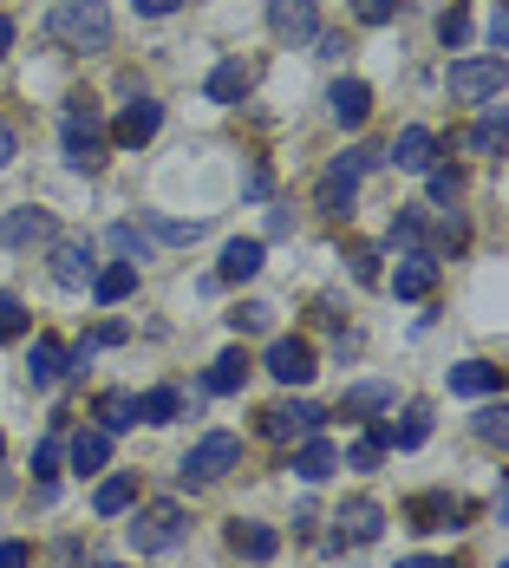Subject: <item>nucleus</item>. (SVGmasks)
<instances>
[{"instance_id": "nucleus-31", "label": "nucleus", "mask_w": 509, "mask_h": 568, "mask_svg": "<svg viewBox=\"0 0 509 568\" xmlns=\"http://www.w3.org/2000/svg\"><path fill=\"white\" fill-rule=\"evenodd\" d=\"M183 412V393L176 386H151V393L138 398V425H170Z\"/></svg>"}, {"instance_id": "nucleus-29", "label": "nucleus", "mask_w": 509, "mask_h": 568, "mask_svg": "<svg viewBox=\"0 0 509 568\" xmlns=\"http://www.w3.org/2000/svg\"><path fill=\"white\" fill-rule=\"evenodd\" d=\"M72 470H85V477H92V470H105V457H112V438H105V432H72Z\"/></svg>"}, {"instance_id": "nucleus-2", "label": "nucleus", "mask_w": 509, "mask_h": 568, "mask_svg": "<svg viewBox=\"0 0 509 568\" xmlns=\"http://www.w3.org/2000/svg\"><path fill=\"white\" fill-rule=\"evenodd\" d=\"M65 164L85 171V176L105 164V118L92 112V105H72L65 112Z\"/></svg>"}, {"instance_id": "nucleus-41", "label": "nucleus", "mask_w": 509, "mask_h": 568, "mask_svg": "<svg viewBox=\"0 0 509 568\" xmlns=\"http://www.w3.org/2000/svg\"><path fill=\"white\" fill-rule=\"evenodd\" d=\"M379 457H386V445H373V438H359V445L346 452V470H379Z\"/></svg>"}, {"instance_id": "nucleus-33", "label": "nucleus", "mask_w": 509, "mask_h": 568, "mask_svg": "<svg viewBox=\"0 0 509 568\" xmlns=\"http://www.w3.org/2000/svg\"><path fill=\"white\" fill-rule=\"evenodd\" d=\"M228 327H235V334H268V327H275V307H268V301H242V307L228 314Z\"/></svg>"}, {"instance_id": "nucleus-9", "label": "nucleus", "mask_w": 509, "mask_h": 568, "mask_svg": "<svg viewBox=\"0 0 509 568\" xmlns=\"http://www.w3.org/2000/svg\"><path fill=\"white\" fill-rule=\"evenodd\" d=\"M47 248H53V282L59 287H92V275H99L92 242H79V235H53Z\"/></svg>"}, {"instance_id": "nucleus-26", "label": "nucleus", "mask_w": 509, "mask_h": 568, "mask_svg": "<svg viewBox=\"0 0 509 568\" xmlns=\"http://www.w3.org/2000/svg\"><path fill=\"white\" fill-rule=\"evenodd\" d=\"M59 373H65V346H59L53 334H40L33 353H27V379H33V386H53Z\"/></svg>"}, {"instance_id": "nucleus-45", "label": "nucleus", "mask_w": 509, "mask_h": 568, "mask_svg": "<svg viewBox=\"0 0 509 568\" xmlns=\"http://www.w3.org/2000/svg\"><path fill=\"white\" fill-rule=\"evenodd\" d=\"M268 190H275V176H268V164H255V171L242 176V196H248V203H262Z\"/></svg>"}, {"instance_id": "nucleus-14", "label": "nucleus", "mask_w": 509, "mask_h": 568, "mask_svg": "<svg viewBox=\"0 0 509 568\" xmlns=\"http://www.w3.org/2000/svg\"><path fill=\"white\" fill-rule=\"evenodd\" d=\"M431 287H438V262H431L425 248H411V255L393 268V294H398V301H425Z\"/></svg>"}, {"instance_id": "nucleus-17", "label": "nucleus", "mask_w": 509, "mask_h": 568, "mask_svg": "<svg viewBox=\"0 0 509 568\" xmlns=\"http://www.w3.org/2000/svg\"><path fill=\"white\" fill-rule=\"evenodd\" d=\"M386 529V510L373 504V497H353L346 510H339V542H373Z\"/></svg>"}, {"instance_id": "nucleus-19", "label": "nucleus", "mask_w": 509, "mask_h": 568, "mask_svg": "<svg viewBox=\"0 0 509 568\" xmlns=\"http://www.w3.org/2000/svg\"><path fill=\"white\" fill-rule=\"evenodd\" d=\"M228 549H235V556H248V562H275L282 536H275L268 523H235V529H228Z\"/></svg>"}, {"instance_id": "nucleus-37", "label": "nucleus", "mask_w": 509, "mask_h": 568, "mask_svg": "<svg viewBox=\"0 0 509 568\" xmlns=\"http://www.w3.org/2000/svg\"><path fill=\"white\" fill-rule=\"evenodd\" d=\"M418 235H425V210H398V216H393V242L418 248Z\"/></svg>"}, {"instance_id": "nucleus-12", "label": "nucleus", "mask_w": 509, "mask_h": 568, "mask_svg": "<svg viewBox=\"0 0 509 568\" xmlns=\"http://www.w3.org/2000/svg\"><path fill=\"white\" fill-rule=\"evenodd\" d=\"M268 373H275L282 386H307V379L320 373V366H314V346L301 341V334H294V341L282 334V341L268 346Z\"/></svg>"}, {"instance_id": "nucleus-13", "label": "nucleus", "mask_w": 509, "mask_h": 568, "mask_svg": "<svg viewBox=\"0 0 509 568\" xmlns=\"http://www.w3.org/2000/svg\"><path fill=\"white\" fill-rule=\"evenodd\" d=\"M268 27H275V40H314L320 33V13H314V0H268Z\"/></svg>"}, {"instance_id": "nucleus-27", "label": "nucleus", "mask_w": 509, "mask_h": 568, "mask_svg": "<svg viewBox=\"0 0 509 568\" xmlns=\"http://www.w3.org/2000/svg\"><path fill=\"white\" fill-rule=\"evenodd\" d=\"M131 504H138V477H131V470L105 477V484H99V497H92V510H99V516H124Z\"/></svg>"}, {"instance_id": "nucleus-39", "label": "nucleus", "mask_w": 509, "mask_h": 568, "mask_svg": "<svg viewBox=\"0 0 509 568\" xmlns=\"http://www.w3.org/2000/svg\"><path fill=\"white\" fill-rule=\"evenodd\" d=\"M151 235H157V242H196L203 223H170V216H151Z\"/></svg>"}, {"instance_id": "nucleus-47", "label": "nucleus", "mask_w": 509, "mask_h": 568, "mask_svg": "<svg viewBox=\"0 0 509 568\" xmlns=\"http://www.w3.org/2000/svg\"><path fill=\"white\" fill-rule=\"evenodd\" d=\"M131 7H138L144 20H164V13H176V7H183V0H131Z\"/></svg>"}, {"instance_id": "nucleus-52", "label": "nucleus", "mask_w": 509, "mask_h": 568, "mask_svg": "<svg viewBox=\"0 0 509 568\" xmlns=\"http://www.w3.org/2000/svg\"><path fill=\"white\" fill-rule=\"evenodd\" d=\"M398 568H451V562H438V556H411V562H398Z\"/></svg>"}, {"instance_id": "nucleus-48", "label": "nucleus", "mask_w": 509, "mask_h": 568, "mask_svg": "<svg viewBox=\"0 0 509 568\" xmlns=\"http://www.w3.org/2000/svg\"><path fill=\"white\" fill-rule=\"evenodd\" d=\"M490 47H497V53L509 47V13H497V20H490Z\"/></svg>"}, {"instance_id": "nucleus-42", "label": "nucleus", "mask_w": 509, "mask_h": 568, "mask_svg": "<svg viewBox=\"0 0 509 568\" xmlns=\"http://www.w3.org/2000/svg\"><path fill=\"white\" fill-rule=\"evenodd\" d=\"M112 248H118V255H144V229H138V223H118L112 229Z\"/></svg>"}, {"instance_id": "nucleus-7", "label": "nucleus", "mask_w": 509, "mask_h": 568, "mask_svg": "<svg viewBox=\"0 0 509 568\" xmlns=\"http://www.w3.org/2000/svg\"><path fill=\"white\" fill-rule=\"evenodd\" d=\"M59 235V223H53V210H7L0 216V248H47Z\"/></svg>"}, {"instance_id": "nucleus-15", "label": "nucleus", "mask_w": 509, "mask_h": 568, "mask_svg": "<svg viewBox=\"0 0 509 568\" xmlns=\"http://www.w3.org/2000/svg\"><path fill=\"white\" fill-rule=\"evenodd\" d=\"M327 105H334V118L346 131H359V124L373 118V92H366V79H339L334 92H327Z\"/></svg>"}, {"instance_id": "nucleus-3", "label": "nucleus", "mask_w": 509, "mask_h": 568, "mask_svg": "<svg viewBox=\"0 0 509 568\" xmlns=\"http://www.w3.org/2000/svg\"><path fill=\"white\" fill-rule=\"evenodd\" d=\"M379 151H346V158H334L327 164V176H320V210L327 216H353V196H359V176H366V164H373Z\"/></svg>"}, {"instance_id": "nucleus-1", "label": "nucleus", "mask_w": 509, "mask_h": 568, "mask_svg": "<svg viewBox=\"0 0 509 568\" xmlns=\"http://www.w3.org/2000/svg\"><path fill=\"white\" fill-rule=\"evenodd\" d=\"M47 33L59 47H72V53H105L112 47V7L105 0H59Z\"/></svg>"}, {"instance_id": "nucleus-44", "label": "nucleus", "mask_w": 509, "mask_h": 568, "mask_svg": "<svg viewBox=\"0 0 509 568\" xmlns=\"http://www.w3.org/2000/svg\"><path fill=\"white\" fill-rule=\"evenodd\" d=\"M33 477H40V484H53V477H59V445H53V438L33 452Z\"/></svg>"}, {"instance_id": "nucleus-10", "label": "nucleus", "mask_w": 509, "mask_h": 568, "mask_svg": "<svg viewBox=\"0 0 509 568\" xmlns=\"http://www.w3.org/2000/svg\"><path fill=\"white\" fill-rule=\"evenodd\" d=\"M386 164H398V171L425 176L431 164H438V131H425V124H405L393 138V151H386Z\"/></svg>"}, {"instance_id": "nucleus-35", "label": "nucleus", "mask_w": 509, "mask_h": 568, "mask_svg": "<svg viewBox=\"0 0 509 568\" xmlns=\"http://www.w3.org/2000/svg\"><path fill=\"white\" fill-rule=\"evenodd\" d=\"M27 327H33V314H27L13 294H0V341H20Z\"/></svg>"}, {"instance_id": "nucleus-4", "label": "nucleus", "mask_w": 509, "mask_h": 568, "mask_svg": "<svg viewBox=\"0 0 509 568\" xmlns=\"http://www.w3.org/2000/svg\"><path fill=\"white\" fill-rule=\"evenodd\" d=\"M176 542H183V510L176 504H144L138 523H131V549L138 556H164Z\"/></svg>"}, {"instance_id": "nucleus-18", "label": "nucleus", "mask_w": 509, "mask_h": 568, "mask_svg": "<svg viewBox=\"0 0 509 568\" xmlns=\"http://www.w3.org/2000/svg\"><path fill=\"white\" fill-rule=\"evenodd\" d=\"M451 516H464V504H457L451 490H431V497H411L405 523L411 529H451Z\"/></svg>"}, {"instance_id": "nucleus-51", "label": "nucleus", "mask_w": 509, "mask_h": 568, "mask_svg": "<svg viewBox=\"0 0 509 568\" xmlns=\"http://www.w3.org/2000/svg\"><path fill=\"white\" fill-rule=\"evenodd\" d=\"M13 53V20H7V13H0V59Z\"/></svg>"}, {"instance_id": "nucleus-8", "label": "nucleus", "mask_w": 509, "mask_h": 568, "mask_svg": "<svg viewBox=\"0 0 509 568\" xmlns=\"http://www.w3.org/2000/svg\"><path fill=\"white\" fill-rule=\"evenodd\" d=\"M327 425V412L320 405H275V412H262V438H275V445H287V438H314Z\"/></svg>"}, {"instance_id": "nucleus-36", "label": "nucleus", "mask_w": 509, "mask_h": 568, "mask_svg": "<svg viewBox=\"0 0 509 568\" xmlns=\"http://www.w3.org/2000/svg\"><path fill=\"white\" fill-rule=\"evenodd\" d=\"M425 176H431V203H438V210H451L457 196H464V176L457 171H438V164H431Z\"/></svg>"}, {"instance_id": "nucleus-16", "label": "nucleus", "mask_w": 509, "mask_h": 568, "mask_svg": "<svg viewBox=\"0 0 509 568\" xmlns=\"http://www.w3.org/2000/svg\"><path fill=\"white\" fill-rule=\"evenodd\" d=\"M262 262H268V242L262 235H235L223 248V282H248V275H262Z\"/></svg>"}, {"instance_id": "nucleus-5", "label": "nucleus", "mask_w": 509, "mask_h": 568, "mask_svg": "<svg viewBox=\"0 0 509 568\" xmlns=\"http://www.w3.org/2000/svg\"><path fill=\"white\" fill-rule=\"evenodd\" d=\"M235 464H242V438H235V432H210L203 445H190L183 477H190V484H216V477H228Z\"/></svg>"}, {"instance_id": "nucleus-21", "label": "nucleus", "mask_w": 509, "mask_h": 568, "mask_svg": "<svg viewBox=\"0 0 509 568\" xmlns=\"http://www.w3.org/2000/svg\"><path fill=\"white\" fill-rule=\"evenodd\" d=\"M131 294H138V262H112V268L92 275V301H99V307H118V301H131Z\"/></svg>"}, {"instance_id": "nucleus-46", "label": "nucleus", "mask_w": 509, "mask_h": 568, "mask_svg": "<svg viewBox=\"0 0 509 568\" xmlns=\"http://www.w3.org/2000/svg\"><path fill=\"white\" fill-rule=\"evenodd\" d=\"M0 568H33V549L27 542H0Z\"/></svg>"}, {"instance_id": "nucleus-32", "label": "nucleus", "mask_w": 509, "mask_h": 568, "mask_svg": "<svg viewBox=\"0 0 509 568\" xmlns=\"http://www.w3.org/2000/svg\"><path fill=\"white\" fill-rule=\"evenodd\" d=\"M431 438V405H405V425H393V445L398 452H418Z\"/></svg>"}, {"instance_id": "nucleus-40", "label": "nucleus", "mask_w": 509, "mask_h": 568, "mask_svg": "<svg viewBox=\"0 0 509 568\" xmlns=\"http://www.w3.org/2000/svg\"><path fill=\"white\" fill-rule=\"evenodd\" d=\"M438 40H445V47H464V40H470V13H464V7H451V13L438 20Z\"/></svg>"}, {"instance_id": "nucleus-6", "label": "nucleus", "mask_w": 509, "mask_h": 568, "mask_svg": "<svg viewBox=\"0 0 509 568\" xmlns=\"http://www.w3.org/2000/svg\"><path fill=\"white\" fill-rule=\"evenodd\" d=\"M445 92H451L457 105H483V99H497L503 92V59H464L451 65V79H445Z\"/></svg>"}, {"instance_id": "nucleus-30", "label": "nucleus", "mask_w": 509, "mask_h": 568, "mask_svg": "<svg viewBox=\"0 0 509 568\" xmlns=\"http://www.w3.org/2000/svg\"><path fill=\"white\" fill-rule=\"evenodd\" d=\"M131 425H138V398H131V393H105V398H99V432H105V438L131 432Z\"/></svg>"}, {"instance_id": "nucleus-25", "label": "nucleus", "mask_w": 509, "mask_h": 568, "mask_svg": "<svg viewBox=\"0 0 509 568\" xmlns=\"http://www.w3.org/2000/svg\"><path fill=\"white\" fill-rule=\"evenodd\" d=\"M294 470H301L307 484H327V477H334V470H339V452H334V445H327V438H320V432H314V438L301 445V457H294Z\"/></svg>"}, {"instance_id": "nucleus-54", "label": "nucleus", "mask_w": 509, "mask_h": 568, "mask_svg": "<svg viewBox=\"0 0 509 568\" xmlns=\"http://www.w3.org/2000/svg\"><path fill=\"white\" fill-rule=\"evenodd\" d=\"M92 568H112V562H92Z\"/></svg>"}, {"instance_id": "nucleus-34", "label": "nucleus", "mask_w": 509, "mask_h": 568, "mask_svg": "<svg viewBox=\"0 0 509 568\" xmlns=\"http://www.w3.org/2000/svg\"><path fill=\"white\" fill-rule=\"evenodd\" d=\"M483 445H509V405H483L477 412V425H470Z\"/></svg>"}, {"instance_id": "nucleus-22", "label": "nucleus", "mask_w": 509, "mask_h": 568, "mask_svg": "<svg viewBox=\"0 0 509 568\" xmlns=\"http://www.w3.org/2000/svg\"><path fill=\"white\" fill-rule=\"evenodd\" d=\"M503 138H509V112L497 99H483V118H477V131H470V151H477V158H497Z\"/></svg>"}, {"instance_id": "nucleus-23", "label": "nucleus", "mask_w": 509, "mask_h": 568, "mask_svg": "<svg viewBox=\"0 0 509 568\" xmlns=\"http://www.w3.org/2000/svg\"><path fill=\"white\" fill-rule=\"evenodd\" d=\"M497 386H503V373L483 366V359H457L451 366V393H464V398H490Z\"/></svg>"}, {"instance_id": "nucleus-53", "label": "nucleus", "mask_w": 509, "mask_h": 568, "mask_svg": "<svg viewBox=\"0 0 509 568\" xmlns=\"http://www.w3.org/2000/svg\"><path fill=\"white\" fill-rule=\"evenodd\" d=\"M0 457H7V438H0Z\"/></svg>"}, {"instance_id": "nucleus-11", "label": "nucleus", "mask_w": 509, "mask_h": 568, "mask_svg": "<svg viewBox=\"0 0 509 568\" xmlns=\"http://www.w3.org/2000/svg\"><path fill=\"white\" fill-rule=\"evenodd\" d=\"M157 124H164V105H157V99H131V105L118 112V124H112V144L138 151V144H151V138H157Z\"/></svg>"}, {"instance_id": "nucleus-49", "label": "nucleus", "mask_w": 509, "mask_h": 568, "mask_svg": "<svg viewBox=\"0 0 509 568\" xmlns=\"http://www.w3.org/2000/svg\"><path fill=\"white\" fill-rule=\"evenodd\" d=\"M13 151H20V138H13V131H7V124H0V171H7V164H13Z\"/></svg>"}, {"instance_id": "nucleus-43", "label": "nucleus", "mask_w": 509, "mask_h": 568, "mask_svg": "<svg viewBox=\"0 0 509 568\" xmlns=\"http://www.w3.org/2000/svg\"><path fill=\"white\" fill-rule=\"evenodd\" d=\"M353 282H379V248H353Z\"/></svg>"}, {"instance_id": "nucleus-28", "label": "nucleus", "mask_w": 509, "mask_h": 568, "mask_svg": "<svg viewBox=\"0 0 509 568\" xmlns=\"http://www.w3.org/2000/svg\"><path fill=\"white\" fill-rule=\"evenodd\" d=\"M386 405H393V386H386V379H366V386H353V393L339 398L346 418H373V412H386Z\"/></svg>"}, {"instance_id": "nucleus-50", "label": "nucleus", "mask_w": 509, "mask_h": 568, "mask_svg": "<svg viewBox=\"0 0 509 568\" xmlns=\"http://www.w3.org/2000/svg\"><path fill=\"white\" fill-rule=\"evenodd\" d=\"M268 235H275V242H282V235H294V216H287V210H275V216H268Z\"/></svg>"}, {"instance_id": "nucleus-20", "label": "nucleus", "mask_w": 509, "mask_h": 568, "mask_svg": "<svg viewBox=\"0 0 509 568\" xmlns=\"http://www.w3.org/2000/svg\"><path fill=\"white\" fill-rule=\"evenodd\" d=\"M248 85H255V72H248L242 59H223V65L210 72V85H203V92H210L216 105H242V99H248Z\"/></svg>"}, {"instance_id": "nucleus-38", "label": "nucleus", "mask_w": 509, "mask_h": 568, "mask_svg": "<svg viewBox=\"0 0 509 568\" xmlns=\"http://www.w3.org/2000/svg\"><path fill=\"white\" fill-rule=\"evenodd\" d=\"M353 13H359L366 27H393V20H398V0H353Z\"/></svg>"}, {"instance_id": "nucleus-24", "label": "nucleus", "mask_w": 509, "mask_h": 568, "mask_svg": "<svg viewBox=\"0 0 509 568\" xmlns=\"http://www.w3.org/2000/svg\"><path fill=\"white\" fill-rule=\"evenodd\" d=\"M242 379H248V353H242V346H228L223 359L210 366V379H203V393L228 398V393H242Z\"/></svg>"}]
</instances>
